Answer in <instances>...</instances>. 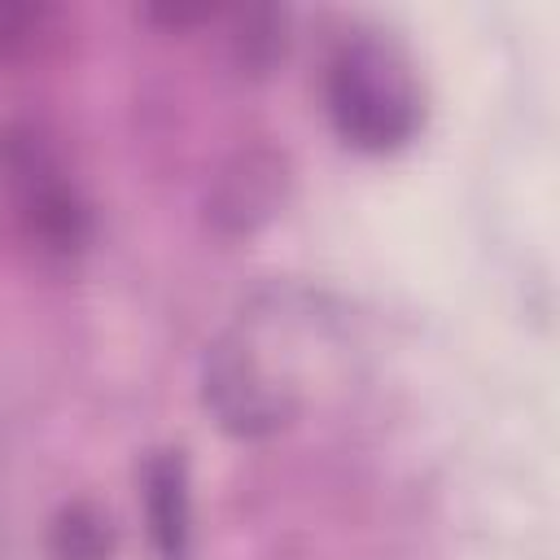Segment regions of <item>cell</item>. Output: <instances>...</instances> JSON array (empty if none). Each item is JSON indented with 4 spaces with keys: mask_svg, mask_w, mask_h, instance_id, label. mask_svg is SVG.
Returning <instances> with one entry per match:
<instances>
[{
    "mask_svg": "<svg viewBox=\"0 0 560 560\" xmlns=\"http://www.w3.org/2000/svg\"><path fill=\"white\" fill-rule=\"evenodd\" d=\"M328 319L298 289L258 293L206 346L201 402L232 438H267L306 407L311 350L324 346Z\"/></svg>",
    "mask_w": 560,
    "mask_h": 560,
    "instance_id": "6da1fadb",
    "label": "cell"
},
{
    "mask_svg": "<svg viewBox=\"0 0 560 560\" xmlns=\"http://www.w3.org/2000/svg\"><path fill=\"white\" fill-rule=\"evenodd\" d=\"M328 118L350 149L389 153L402 149L424 118L420 83L407 57L376 35H354L328 61Z\"/></svg>",
    "mask_w": 560,
    "mask_h": 560,
    "instance_id": "7a4b0ae2",
    "label": "cell"
},
{
    "mask_svg": "<svg viewBox=\"0 0 560 560\" xmlns=\"http://www.w3.org/2000/svg\"><path fill=\"white\" fill-rule=\"evenodd\" d=\"M4 171H9V184L18 192V206H22V219L31 223V232L39 241H48L52 249H79L88 236V214L74 201V192L66 188V179L57 175V166L39 153V144H31V140L9 144Z\"/></svg>",
    "mask_w": 560,
    "mask_h": 560,
    "instance_id": "3957f363",
    "label": "cell"
},
{
    "mask_svg": "<svg viewBox=\"0 0 560 560\" xmlns=\"http://www.w3.org/2000/svg\"><path fill=\"white\" fill-rule=\"evenodd\" d=\"M280 201H284V158L271 149H249L223 166L210 192V219L223 232H254L280 210Z\"/></svg>",
    "mask_w": 560,
    "mask_h": 560,
    "instance_id": "277c9868",
    "label": "cell"
},
{
    "mask_svg": "<svg viewBox=\"0 0 560 560\" xmlns=\"http://www.w3.org/2000/svg\"><path fill=\"white\" fill-rule=\"evenodd\" d=\"M144 516L149 538L162 560H188L192 551V494H188V464L179 451H158L144 464Z\"/></svg>",
    "mask_w": 560,
    "mask_h": 560,
    "instance_id": "5b68a950",
    "label": "cell"
},
{
    "mask_svg": "<svg viewBox=\"0 0 560 560\" xmlns=\"http://www.w3.org/2000/svg\"><path fill=\"white\" fill-rule=\"evenodd\" d=\"M52 560H109L114 556V525L92 503H70L57 512L48 529Z\"/></svg>",
    "mask_w": 560,
    "mask_h": 560,
    "instance_id": "8992f818",
    "label": "cell"
}]
</instances>
